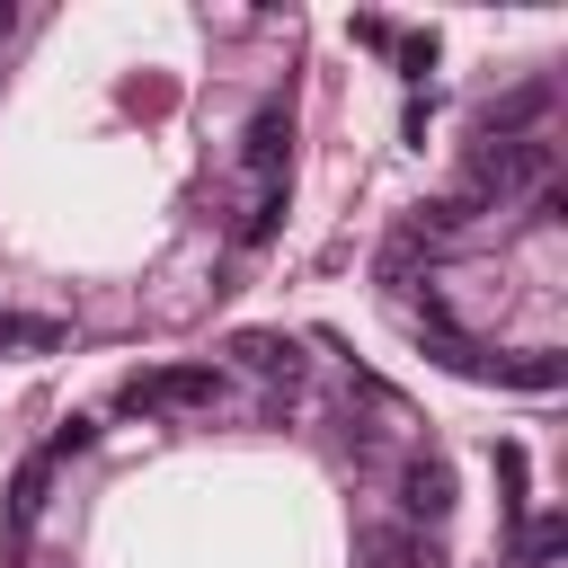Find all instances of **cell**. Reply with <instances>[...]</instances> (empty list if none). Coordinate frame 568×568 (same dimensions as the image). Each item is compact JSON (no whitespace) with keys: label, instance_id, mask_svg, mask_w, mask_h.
Instances as JSON below:
<instances>
[{"label":"cell","instance_id":"obj_10","mask_svg":"<svg viewBox=\"0 0 568 568\" xmlns=\"http://www.w3.org/2000/svg\"><path fill=\"white\" fill-rule=\"evenodd\" d=\"M275 222H284V186H257V195H248V213H240V248H266V240H275Z\"/></svg>","mask_w":568,"mask_h":568},{"label":"cell","instance_id":"obj_3","mask_svg":"<svg viewBox=\"0 0 568 568\" xmlns=\"http://www.w3.org/2000/svg\"><path fill=\"white\" fill-rule=\"evenodd\" d=\"M284 151H293V106L266 98V106L248 115V133H240V169H248L257 186H284Z\"/></svg>","mask_w":568,"mask_h":568},{"label":"cell","instance_id":"obj_4","mask_svg":"<svg viewBox=\"0 0 568 568\" xmlns=\"http://www.w3.org/2000/svg\"><path fill=\"white\" fill-rule=\"evenodd\" d=\"M550 80H524V89H506L497 106H479V142H524V124H541L550 115Z\"/></svg>","mask_w":568,"mask_h":568},{"label":"cell","instance_id":"obj_15","mask_svg":"<svg viewBox=\"0 0 568 568\" xmlns=\"http://www.w3.org/2000/svg\"><path fill=\"white\" fill-rule=\"evenodd\" d=\"M9 27H18V9H9V0H0V44H9Z\"/></svg>","mask_w":568,"mask_h":568},{"label":"cell","instance_id":"obj_6","mask_svg":"<svg viewBox=\"0 0 568 568\" xmlns=\"http://www.w3.org/2000/svg\"><path fill=\"white\" fill-rule=\"evenodd\" d=\"M44 488H53V462H44V453H27V462H18V479H9V506H0V532H9V541H27V532H36Z\"/></svg>","mask_w":568,"mask_h":568},{"label":"cell","instance_id":"obj_8","mask_svg":"<svg viewBox=\"0 0 568 568\" xmlns=\"http://www.w3.org/2000/svg\"><path fill=\"white\" fill-rule=\"evenodd\" d=\"M373 568H444V550L426 532H373Z\"/></svg>","mask_w":568,"mask_h":568},{"label":"cell","instance_id":"obj_1","mask_svg":"<svg viewBox=\"0 0 568 568\" xmlns=\"http://www.w3.org/2000/svg\"><path fill=\"white\" fill-rule=\"evenodd\" d=\"M532 178H550V142H470V160H462V204L470 213H488V204H506L515 186H532Z\"/></svg>","mask_w":568,"mask_h":568},{"label":"cell","instance_id":"obj_7","mask_svg":"<svg viewBox=\"0 0 568 568\" xmlns=\"http://www.w3.org/2000/svg\"><path fill=\"white\" fill-rule=\"evenodd\" d=\"M231 355H240L248 373H266V382H284V390L302 382V346H293V337H275V328H240V337H231Z\"/></svg>","mask_w":568,"mask_h":568},{"label":"cell","instance_id":"obj_9","mask_svg":"<svg viewBox=\"0 0 568 568\" xmlns=\"http://www.w3.org/2000/svg\"><path fill=\"white\" fill-rule=\"evenodd\" d=\"M559 550H568V515H532V524H524V541H515V559H524V568H550Z\"/></svg>","mask_w":568,"mask_h":568},{"label":"cell","instance_id":"obj_12","mask_svg":"<svg viewBox=\"0 0 568 568\" xmlns=\"http://www.w3.org/2000/svg\"><path fill=\"white\" fill-rule=\"evenodd\" d=\"M497 479H506V515H524V444H497Z\"/></svg>","mask_w":568,"mask_h":568},{"label":"cell","instance_id":"obj_5","mask_svg":"<svg viewBox=\"0 0 568 568\" xmlns=\"http://www.w3.org/2000/svg\"><path fill=\"white\" fill-rule=\"evenodd\" d=\"M399 506H408V524H444V515H453V470H444L435 453H417V462L399 470Z\"/></svg>","mask_w":568,"mask_h":568},{"label":"cell","instance_id":"obj_14","mask_svg":"<svg viewBox=\"0 0 568 568\" xmlns=\"http://www.w3.org/2000/svg\"><path fill=\"white\" fill-rule=\"evenodd\" d=\"M399 71L426 80V71H435V36H399Z\"/></svg>","mask_w":568,"mask_h":568},{"label":"cell","instance_id":"obj_11","mask_svg":"<svg viewBox=\"0 0 568 568\" xmlns=\"http://www.w3.org/2000/svg\"><path fill=\"white\" fill-rule=\"evenodd\" d=\"M559 373H568V364H559L550 346H541V355H524V364H497V382H524V390H559Z\"/></svg>","mask_w":568,"mask_h":568},{"label":"cell","instance_id":"obj_2","mask_svg":"<svg viewBox=\"0 0 568 568\" xmlns=\"http://www.w3.org/2000/svg\"><path fill=\"white\" fill-rule=\"evenodd\" d=\"M213 399H222L213 364H169V373H133L124 382V408H213Z\"/></svg>","mask_w":568,"mask_h":568},{"label":"cell","instance_id":"obj_13","mask_svg":"<svg viewBox=\"0 0 568 568\" xmlns=\"http://www.w3.org/2000/svg\"><path fill=\"white\" fill-rule=\"evenodd\" d=\"M89 435H98V417H62V426H53V444H44V462H62V453H80Z\"/></svg>","mask_w":568,"mask_h":568}]
</instances>
